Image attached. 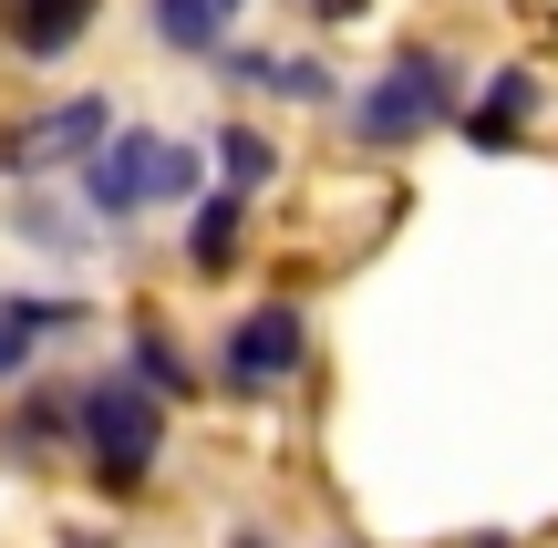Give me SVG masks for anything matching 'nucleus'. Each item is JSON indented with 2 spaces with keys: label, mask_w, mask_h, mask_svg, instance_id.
Segmentation results:
<instances>
[{
  "label": "nucleus",
  "mask_w": 558,
  "mask_h": 548,
  "mask_svg": "<svg viewBox=\"0 0 558 548\" xmlns=\"http://www.w3.org/2000/svg\"><path fill=\"white\" fill-rule=\"evenodd\" d=\"M104 21V0H0V52L11 62H73V41Z\"/></svg>",
  "instance_id": "obj_6"
},
{
  "label": "nucleus",
  "mask_w": 558,
  "mask_h": 548,
  "mask_svg": "<svg viewBox=\"0 0 558 548\" xmlns=\"http://www.w3.org/2000/svg\"><path fill=\"white\" fill-rule=\"evenodd\" d=\"M114 124H124V114H114V94H62V103H41V114L0 124V176H11V186L83 176V156H94Z\"/></svg>",
  "instance_id": "obj_4"
},
{
  "label": "nucleus",
  "mask_w": 558,
  "mask_h": 548,
  "mask_svg": "<svg viewBox=\"0 0 558 548\" xmlns=\"http://www.w3.org/2000/svg\"><path fill=\"white\" fill-rule=\"evenodd\" d=\"M73 548H114V538H73Z\"/></svg>",
  "instance_id": "obj_19"
},
{
  "label": "nucleus",
  "mask_w": 558,
  "mask_h": 548,
  "mask_svg": "<svg viewBox=\"0 0 558 548\" xmlns=\"http://www.w3.org/2000/svg\"><path fill=\"white\" fill-rule=\"evenodd\" d=\"M124 373H135L145 393H177V404L197 393V363H186V352H177V331H156V321H145L135 342H124Z\"/></svg>",
  "instance_id": "obj_11"
},
{
  "label": "nucleus",
  "mask_w": 558,
  "mask_h": 548,
  "mask_svg": "<svg viewBox=\"0 0 558 548\" xmlns=\"http://www.w3.org/2000/svg\"><path fill=\"white\" fill-rule=\"evenodd\" d=\"M228 11H239V0H228Z\"/></svg>",
  "instance_id": "obj_20"
},
{
  "label": "nucleus",
  "mask_w": 558,
  "mask_h": 548,
  "mask_svg": "<svg viewBox=\"0 0 558 548\" xmlns=\"http://www.w3.org/2000/svg\"><path fill=\"white\" fill-rule=\"evenodd\" d=\"M486 548H497V538H486Z\"/></svg>",
  "instance_id": "obj_21"
},
{
  "label": "nucleus",
  "mask_w": 558,
  "mask_h": 548,
  "mask_svg": "<svg viewBox=\"0 0 558 548\" xmlns=\"http://www.w3.org/2000/svg\"><path fill=\"white\" fill-rule=\"evenodd\" d=\"M73 197H83V218H94V239H114L135 207H197L207 197V145L156 135V124H114V135L83 156Z\"/></svg>",
  "instance_id": "obj_1"
},
{
  "label": "nucleus",
  "mask_w": 558,
  "mask_h": 548,
  "mask_svg": "<svg viewBox=\"0 0 558 548\" xmlns=\"http://www.w3.org/2000/svg\"><path fill=\"white\" fill-rule=\"evenodd\" d=\"M435 124H456V52H445V41L393 52L352 103H341V135H352L362 156H403V145H424Z\"/></svg>",
  "instance_id": "obj_3"
},
{
  "label": "nucleus",
  "mask_w": 558,
  "mask_h": 548,
  "mask_svg": "<svg viewBox=\"0 0 558 548\" xmlns=\"http://www.w3.org/2000/svg\"><path fill=\"white\" fill-rule=\"evenodd\" d=\"M145 32L166 41V52H186V62H218L228 52V0H145Z\"/></svg>",
  "instance_id": "obj_9"
},
{
  "label": "nucleus",
  "mask_w": 558,
  "mask_h": 548,
  "mask_svg": "<svg viewBox=\"0 0 558 548\" xmlns=\"http://www.w3.org/2000/svg\"><path fill=\"white\" fill-rule=\"evenodd\" d=\"M62 435H73V383H32V393H21V414L0 425V446H11V455H52Z\"/></svg>",
  "instance_id": "obj_10"
},
{
  "label": "nucleus",
  "mask_w": 558,
  "mask_h": 548,
  "mask_svg": "<svg viewBox=\"0 0 558 548\" xmlns=\"http://www.w3.org/2000/svg\"><path fill=\"white\" fill-rule=\"evenodd\" d=\"M269 94H279V103H341V73H331L320 52H279Z\"/></svg>",
  "instance_id": "obj_13"
},
{
  "label": "nucleus",
  "mask_w": 558,
  "mask_h": 548,
  "mask_svg": "<svg viewBox=\"0 0 558 548\" xmlns=\"http://www.w3.org/2000/svg\"><path fill=\"white\" fill-rule=\"evenodd\" d=\"M32 352H41V331H21V310L0 301V393H11L21 373H32Z\"/></svg>",
  "instance_id": "obj_15"
},
{
  "label": "nucleus",
  "mask_w": 558,
  "mask_h": 548,
  "mask_svg": "<svg viewBox=\"0 0 558 548\" xmlns=\"http://www.w3.org/2000/svg\"><path fill=\"white\" fill-rule=\"evenodd\" d=\"M248 248V186H207L197 207H186V269L197 280H228Z\"/></svg>",
  "instance_id": "obj_8"
},
{
  "label": "nucleus",
  "mask_w": 558,
  "mask_h": 548,
  "mask_svg": "<svg viewBox=\"0 0 558 548\" xmlns=\"http://www.w3.org/2000/svg\"><path fill=\"white\" fill-rule=\"evenodd\" d=\"M11 239H21V248H52V259H62V248H83V228L62 218L52 197H21V207H11Z\"/></svg>",
  "instance_id": "obj_14"
},
{
  "label": "nucleus",
  "mask_w": 558,
  "mask_h": 548,
  "mask_svg": "<svg viewBox=\"0 0 558 548\" xmlns=\"http://www.w3.org/2000/svg\"><path fill=\"white\" fill-rule=\"evenodd\" d=\"M218 145V186H248V197H259V186L279 176V145L259 135V124H228V135H207Z\"/></svg>",
  "instance_id": "obj_12"
},
{
  "label": "nucleus",
  "mask_w": 558,
  "mask_h": 548,
  "mask_svg": "<svg viewBox=\"0 0 558 548\" xmlns=\"http://www.w3.org/2000/svg\"><path fill=\"white\" fill-rule=\"evenodd\" d=\"M311 11H320V21H352V11H362V0H311Z\"/></svg>",
  "instance_id": "obj_17"
},
{
  "label": "nucleus",
  "mask_w": 558,
  "mask_h": 548,
  "mask_svg": "<svg viewBox=\"0 0 558 548\" xmlns=\"http://www.w3.org/2000/svg\"><path fill=\"white\" fill-rule=\"evenodd\" d=\"M73 455L94 466L104 497H145L166 455V393H145L135 373H94L73 383Z\"/></svg>",
  "instance_id": "obj_2"
},
{
  "label": "nucleus",
  "mask_w": 558,
  "mask_h": 548,
  "mask_svg": "<svg viewBox=\"0 0 558 548\" xmlns=\"http://www.w3.org/2000/svg\"><path fill=\"white\" fill-rule=\"evenodd\" d=\"M228 548H279V538H259V528H239V538H228Z\"/></svg>",
  "instance_id": "obj_18"
},
{
  "label": "nucleus",
  "mask_w": 558,
  "mask_h": 548,
  "mask_svg": "<svg viewBox=\"0 0 558 548\" xmlns=\"http://www.w3.org/2000/svg\"><path fill=\"white\" fill-rule=\"evenodd\" d=\"M538 103H548V83L527 73V62H497L486 73V94H476V114H465V145H486V156H507V145L538 124Z\"/></svg>",
  "instance_id": "obj_7"
},
{
  "label": "nucleus",
  "mask_w": 558,
  "mask_h": 548,
  "mask_svg": "<svg viewBox=\"0 0 558 548\" xmlns=\"http://www.w3.org/2000/svg\"><path fill=\"white\" fill-rule=\"evenodd\" d=\"M300 363H311V321H300V301H259V310H239V321H228V352H218V393L259 404V393H279Z\"/></svg>",
  "instance_id": "obj_5"
},
{
  "label": "nucleus",
  "mask_w": 558,
  "mask_h": 548,
  "mask_svg": "<svg viewBox=\"0 0 558 548\" xmlns=\"http://www.w3.org/2000/svg\"><path fill=\"white\" fill-rule=\"evenodd\" d=\"M218 73L239 83V94H269V73H279V52H259V41H228V52H218Z\"/></svg>",
  "instance_id": "obj_16"
}]
</instances>
